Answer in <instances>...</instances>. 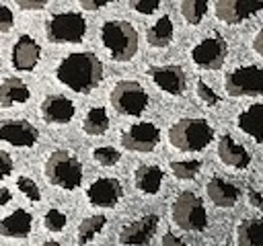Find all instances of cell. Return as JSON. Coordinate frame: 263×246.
<instances>
[{
	"label": "cell",
	"mask_w": 263,
	"mask_h": 246,
	"mask_svg": "<svg viewBox=\"0 0 263 246\" xmlns=\"http://www.w3.org/2000/svg\"><path fill=\"white\" fill-rule=\"evenodd\" d=\"M226 55H228V43L218 33L201 39L191 49V59L195 61V66H199L203 70H218V68H222Z\"/></svg>",
	"instance_id": "9"
},
{
	"label": "cell",
	"mask_w": 263,
	"mask_h": 246,
	"mask_svg": "<svg viewBox=\"0 0 263 246\" xmlns=\"http://www.w3.org/2000/svg\"><path fill=\"white\" fill-rule=\"evenodd\" d=\"M238 127L257 144H263V102L249 105L238 115Z\"/></svg>",
	"instance_id": "22"
},
{
	"label": "cell",
	"mask_w": 263,
	"mask_h": 246,
	"mask_svg": "<svg viewBox=\"0 0 263 246\" xmlns=\"http://www.w3.org/2000/svg\"><path fill=\"white\" fill-rule=\"evenodd\" d=\"M55 78L70 90L86 94L101 84L103 61L90 51H74L58 64Z\"/></svg>",
	"instance_id": "1"
},
{
	"label": "cell",
	"mask_w": 263,
	"mask_h": 246,
	"mask_svg": "<svg viewBox=\"0 0 263 246\" xmlns=\"http://www.w3.org/2000/svg\"><path fill=\"white\" fill-rule=\"evenodd\" d=\"M12 199V195H10V191L6 189V187H0V207H4L8 201Z\"/></svg>",
	"instance_id": "42"
},
{
	"label": "cell",
	"mask_w": 263,
	"mask_h": 246,
	"mask_svg": "<svg viewBox=\"0 0 263 246\" xmlns=\"http://www.w3.org/2000/svg\"><path fill=\"white\" fill-rule=\"evenodd\" d=\"M253 49L263 57V29L255 35V39H253Z\"/></svg>",
	"instance_id": "41"
},
{
	"label": "cell",
	"mask_w": 263,
	"mask_h": 246,
	"mask_svg": "<svg viewBox=\"0 0 263 246\" xmlns=\"http://www.w3.org/2000/svg\"><path fill=\"white\" fill-rule=\"evenodd\" d=\"M45 33L51 43H80L86 33V20L80 12H58L47 18Z\"/></svg>",
	"instance_id": "6"
},
{
	"label": "cell",
	"mask_w": 263,
	"mask_h": 246,
	"mask_svg": "<svg viewBox=\"0 0 263 246\" xmlns=\"http://www.w3.org/2000/svg\"><path fill=\"white\" fill-rule=\"evenodd\" d=\"M66 223H68V217L60 209H47V213L43 215V225L49 232H62L66 228Z\"/></svg>",
	"instance_id": "31"
},
{
	"label": "cell",
	"mask_w": 263,
	"mask_h": 246,
	"mask_svg": "<svg viewBox=\"0 0 263 246\" xmlns=\"http://www.w3.org/2000/svg\"><path fill=\"white\" fill-rule=\"evenodd\" d=\"M111 105L117 113L121 115H129V117H138L146 111L148 107V92L144 90V86L136 80H121L113 86L111 90Z\"/></svg>",
	"instance_id": "7"
},
{
	"label": "cell",
	"mask_w": 263,
	"mask_h": 246,
	"mask_svg": "<svg viewBox=\"0 0 263 246\" xmlns=\"http://www.w3.org/2000/svg\"><path fill=\"white\" fill-rule=\"evenodd\" d=\"M0 139L18 146V148H31L39 139V131L33 123L23 121V119H6L0 121Z\"/></svg>",
	"instance_id": "12"
},
{
	"label": "cell",
	"mask_w": 263,
	"mask_h": 246,
	"mask_svg": "<svg viewBox=\"0 0 263 246\" xmlns=\"http://www.w3.org/2000/svg\"><path fill=\"white\" fill-rule=\"evenodd\" d=\"M156 228H158V215L156 213L142 215L140 219H136V221H132V223L121 228L119 242L123 246H146L154 238Z\"/></svg>",
	"instance_id": "11"
},
{
	"label": "cell",
	"mask_w": 263,
	"mask_h": 246,
	"mask_svg": "<svg viewBox=\"0 0 263 246\" xmlns=\"http://www.w3.org/2000/svg\"><path fill=\"white\" fill-rule=\"evenodd\" d=\"M247 197H249V203H251L253 207H257L259 211H263V195H261L259 191L249 189V191H247Z\"/></svg>",
	"instance_id": "38"
},
{
	"label": "cell",
	"mask_w": 263,
	"mask_h": 246,
	"mask_svg": "<svg viewBox=\"0 0 263 246\" xmlns=\"http://www.w3.org/2000/svg\"><path fill=\"white\" fill-rule=\"evenodd\" d=\"M80 6H82V10H99V8L107 6V0H82Z\"/></svg>",
	"instance_id": "40"
},
{
	"label": "cell",
	"mask_w": 263,
	"mask_h": 246,
	"mask_svg": "<svg viewBox=\"0 0 263 246\" xmlns=\"http://www.w3.org/2000/svg\"><path fill=\"white\" fill-rule=\"evenodd\" d=\"M129 6L140 14H152L158 10L160 2L158 0H134V2H129Z\"/></svg>",
	"instance_id": "33"
},
{
	"label": "cell",
	"mask_w": 263,
	"mask_h": 246,
	"mask_svg": "<svg viewBox=\"0 0 263 246\" xmlns=\"http://www.w3.org/2000/svg\"><path fill=\"white\" fill-rule=\"evenodd\" d=\"M14 25V14L6 4H0V33L10 31Z\"/></svg>",
	"instance_id": "35"
},
{
	"label": "cell",
	"mask_w": 263,
	"mask_h": 246,
	"mask_svg": "<svg viewBox=\"0 0 263 246\" xmlns=\"http://www.w3.org/2000/svg\"><path fill=\"white\" fill-rule=\"evenodd\" d=\"M16 4H18V8H23V10H41V8L47 6L45 0H16Z\"/></svg>",
	"instance_id": "37"
},
{
	"label": "cell",
	"mask_w": 263,
	"mask_h": 246,
	"mask_svg": "<svg viewBox=\"0 0 263 246\" xmlns=\"http://www.w3.org/2000/svg\"><path fill=\"white\" fill-rule=\"evenodd\" d=\"M148 76L152 78V82L162 88L168 94H183L185 86H187V78L181 66H152L148 70Z\"/></svg>",
	"instance_id": "15"
},
{
	"label": "cell",
	"mask_w": 263,
	"mask_h": 246,
	"mask_svg": "<svg viewBox=\"0 0 263 246\" xmlns=\"http://www.w3.org/2000/svg\"><path fill=\"white\" fill-rule=\"evenodd\" d=\"M224 88L230 96H257L263 94V68L259 66H242L232 70L226 80Z\"/></svg>",
	"instance_id": "8"
},
{
	"label": "cell",
	"mask_w": 263,
	"mask_h": 246,
	"mask_svg": "<svg viewBox=\"0 0 263 246\" xmlns=\"http://www.w3.org/2000/svg\"><path fill=\"white\" fill-rule=\"evenodd\" d=\"M33 225V215L27 209H16L0 219V234L6 238H27Z\"/></svg>",
	"instance_id": "20"
},
{
	"label": "cell",
	"mask_w": 263,
	"mask_h": 246,
	"mask_svg": "<svg viewBox=\"0 0 263 246\" xmlns=\"http://www.w3.org/2000/svg\"><path fill=\"white\" fill-rule=\"evenodd\" d=\"M214 139V129L205 119L185 117L171 125L168 141L181 152H197L203 150Z\"/></svg>",
	"instance_id": "2"
},
{
	"label": "cell",
	"mask_w": 263,
	"mask_h": 246,
	"mask_svg": "<svg viewBox=\"0 0 263 246\" xmlns=\"http://www.w3.org/2000/svg\"><path fill=\"white\" fill-rule=\"evenodd\" d=\"M197 96H199L205 105H216V102L220 100V96H218L203 80H197Z\"/></svg>",
	"instance_id": "34"
},
{
	"label": "cell",
	"mask_w": 263,
	"mask_h": 246,
	"mask_svg": "<svg viewBox=\"0 0 263 246\" xmlns=\"http://www.w3.org/2000/svg\"><path fill=\"white\" fill-rule=\"evenodd\" d=\"M205 191H208V197L212 199V203L218 207H232V205H236V201L240 197L238 187L220 176L210 178L205 184Z\"/></svg>",
	"instance_id": "19"
},
{
	"label": "cell",
	"mask_w": 263,
	"mask_h": 246,
	"mask_svg": "<svg viewBox=\"0 0 263 246\" xmlns=\"http://www.w3.org/2000/svg\"><path fill=\"white\" fill-rule=\"evenodd\" d=\"M39 246H62V244L55 242V240H47V242H43V244H39Z\"/></svg>",
	"instance_id": "43"
},
{
	"label": "cell",
	"mask_w": 263,
	"mask_h": 246,
	"mask_svg": "<svg viewBox=\"0 0 263 246\" xmlns=\"http://www.w3.org/2000/svg\"><path fill=\"white\" fill-rule=\"evenodd\" d=\"M105 223H107V217L101 215V213L84 217V219L80 221V225H78V246H86V244L105 228Z\"/></svg>",
	"instance_id": "27"
},
{
	"label": "cell",
	"mask_w": 263,
	"mask_h": 246,
	"mask_svg": "<svg viewBox=\"0 0 263 246\" xmlns=\"http://www.w3.org/2000/svg\"><path fill=\"white\" fill-rule=\"evenodd\" d=\"M162 246H189L187 242H183L179 236H175L173 232H166L162 236Z\"/></svg>",
	"instance_id": "39"
},
{
	"label": "cell",
	"mask_w": 263,
	"mask_h": 246,
	"mask_svg": "<svg viewBox=\"0 0 263 246\" xmlns=\"http://www.w3.org/2000/svg\"><path fill=\"white\" fill-rule=\"evenodd\" d=\"M86 197H88V203L95 207H115L123 197V187L117 178L103 176V178H97L86 189Z\"/></svg>",
	"instance_id": "14"
},
{
	"label": "cell",
	"mask_w": 263,
	"mask_h": 246,
	"mask_svg": "<svg viewBox=\"0 0 263 246\" xmlns=\"http://www.w3.org/2000/svg\"><path fill=\"white\" fill-rule=\"evenodd\" d=\"M220 246H226V244H220Z\"/></svg>",
	"instance_id": "44"
},
{
	"label": "cell",
	"mask_w": 263,
	"mask_h": 246,
	"mask_svg": "<svg viewBox=\"0 0 263 246\" xmlns=\"http://www.w3.org/2000/svg\"><path fill=\"white\" fill-rule=\"evenodd\" d=\"M101 41L115 61H129L138 51V31L127 20H105Z\"/></svg>",
	"instance_id": "3"
},
{
	"label": "cell",
	"mask_w": 263,
	"mask_h": 246,
	"mask_svg": "<svg viewBox=\"0 0 263 246\" xmlns=\"http://www.w3.org/2000/svg\"><path fill=\"white\" fill-rule=\"evenodd\" d=\"M171 215H173V221L187 232H201L208 225L203 201L191 191H183L177 195L171 207Z\"/></svg>",
	"instance_id": "5"
},
{
	"label": "cell",
	"mask_w": 263,
	"mask_h": 246,
	"mask_svg": "<svg viewBox=\"0 0 263 246\" xmlns=\"http://www.w3.org/2000/svg\"><path fill=\"white\" fill-rule=\"evenodd\" d=\"M82 129L88 135H103L109 129V115L105 107H92L82 121Z\"/></svg>",
	"instance_id": "26"
},
{
	"label": "cell",
	"mask_w": 263,
	"mask_h": 246,
	"mask_svg": "<svg viewBox=\"0 0 263 246\" xmlns=\"http://www.w3.org/2000/svg\"><path fill=\"white\" fill-rule=\"evenodd\" d=\"M236 246H263V217L245 219L238 223Z\"/></svg>",
	"instance_id": "24"
},
{
	"label": "cell",
	"mask_w": 263,
	"mask_h": 246,
	"mask_svg": "<svg viewBox=\"0 0 263 246\" xmlns=\"http://www.w3.org/2000/svg\"><path fill=\"white\" fill-rule=\"evenodd\" d=\"M12 158H10V154L8 152H4V150H0V178H4V176H8L10 172H12Z\"/></svg>",
	"instance_id": "36"
},
{
	"label": "cell",
	"mask_w": 263,
	"mask_h": 246,
	"mask_svg": "<svg viewBox=\"0 0 263 246\" xmlns=\"http://www.w3.org/2000/svg\"><path fill=\"white\" fill-rule=\"evenodd\" d=\"M208 12V2L203 0H185L181 2V14L189 25H199L203 14Z\"/></svg>",
	"instance_id": "28"
},
{
	"label": "cell",
	"mask_w": 263,
	"mask_h": 246,
	"mask_svg": "<svg viewBox=\"0 0 263 246\" xmlns=\"http://www.w3.org/2000/svg\"><path fill=\"white\" fill-rule=\"evenodd\" d=\"M160 141V129L150 121H140L121 133V146L129 152H152Z\"/></svg>",
	"instance_id": "10"
},
{
	"label": "cell",
	"mask_w": 263,
	"mask_h": 246,
	"mask_svg": "<svg viewBox=\"0 0 263 246\" xmlns=\"http://www.w3.org/2000/svg\"><path fill=\"white\" fill-rule=\"evenodd\" d=\"M218 158L232 168H247L251 164V154L240 144H236L230 135H222L218 139Z\"/></svg>",
	"instance_id": "18"
},
{
	"label": "cell",
	"mask_w": 263,
	"mask_h": 246,
	"mask_svg": "<svg viewBox=\"0 0 263 246\" xmlns=\"http://www.w3.org/2000/svg\"><path fill=\"white\" fill-rule=\"evenodd\" d=\"M43 172H45V178L53 187H60V189H66V191H74L82 182V164L68 150L51 152L49 158L45 160Z\"/></svg>",
	"instance_id": "4"
},
{
	"label": "cell",
	"mask_w": 263,
	"mask_h": 246,
	"mask_svg": "<svg viewBox=\"0 0 263 246\" xmlns=\"http://www.w3.org/2000/svg\"><path fill=\"white\" fill-rule=\"evenodd\" d=\"M146 39L152 47H166L173 41V20L164 14L160 16L146 33Z\"/></svg>",
	"instance_id": "25"
},
{
	"label": "cell",
	"mask_w": 263,
	"mask_h": 246,
	"mask_svg": "<svg viewBox=\"0 0 263 246\" xmlns=\"http://www.w3.org/2000/svg\"><path fill=\"white\" fill-rule=\"evenodd\" d=\"M92 158H95V162H99L101 166H113V164L119 162L121 152L115 150V148H111V146H101V148H95V150H92Z\"/></svg>",
	"instance_id": "30"
},
{
	"label": "cell",
	"mask_w": 263,
	"mask_h": 246,
	"mask_svg": "<svg viewBox=\"0 0 263 246\" xmlns=\"http://www.w3.org/2000/svg\"><path fill=\"white\" fill-rule=\"evenodd\" d=\"M16 187H18V191H21L27 199H31V201H39V199H41L39 187H37L35 180L29 178V176H18V178H16Z\"/></svg>",
	"instance_id": "32"
},
{
	"label": "cell",
	"mask_w": 263,
	"mask_h": 246,
	"mask_svg": "<svg viewBox=\"0 0 263 246\" xmlns=\"http://www.w3.org/2000/svg\"><path fill=\"white\" fill-rule=\"evenodd\" d=\"M201 168V162L199 160H177V162H171V170L177 178L181 180H191L197 176Z\"/></svg>",
	"instance_id": "29"
},
{
	"label": "cell",
	"mask_w": 263,
	"mask_h": 246,
	"mask_svg": "<svg viewBox=\"0 0 263 246\" xmlns=\"http://www.w3.org/2000/svg\"><path fill=\"white\" fill-rule=\"evenodd\" d=\"M29 96H31V90L21 78H4L0 82V105L2 107L27 102Z\"/></svg>",
	"instance_id": "23"
},
{
	"label": "cell",
	"mask_w": 263,
	"mask_h": 246,
	"mask_svg": "<svg viewBox=\"0 0 263 246\" xmlns=\"http://www.w3.org/2000/svg\"><path fill=\"white\" fill-rule=\"evenodd\" d=\"M162 178H164V172L156 164H142L134 172L136 189L142 191V193H146V195H156L160 191Z\"/></svg>",
	"instance_id": "21"
},
{
	"label": "cell",
	"mask_w": 263,
	"mask_h": 246,
	"mask_svg": "<svg viewBox=\"0 0 263 246\" xmlns=\"http://www.w3.org/2000/svg\"><path fill=\"white\" fill-rule=\"evenodd\" d=\"M259 10H263V0H220L214 4L216 16L228 25H238Z\"/></svg>",
	"instance_id": "13"
},
{
	"label": "cell",
	"mask_w": 263,
	"mask_h": 246,
	"mask_svg": "<svg viewBox=\"0 0 263 246\" xmlns=\"http://www.w3.org/2000/svg\"><path fill=\"white\" fill-rule=\"evenodd\" d=\"M41 57V47L31 35H21L12 45V66L21 72H31Z\"/></svg>",
	"instance_id": "17"
},
{
	"label": "cell",
	"mask_w": 263,
	"mask_h": 246,
	"mask_svg": "<svg viewBox=\"0 0 263 246\" xmlns=\"http://www.w3.org/2000/svg\"><path fill=\"white\" fill-rule=\"evenodd\" d=\"M74 102L64 94H49L41 102V117L51 125H66L74 117Z\"/></svg>",
	"instance_id": "16"
}]
</instances>
